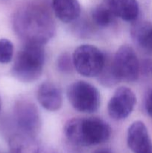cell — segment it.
<instances>
[{"label":"cell","instance_id":"cell-1","mask_svg":"<svg viewBox=\"0 0 152 153\" xmlns=\"http://www.w3.org/2000/svg\"><path fill=\"white\" fill-rule=\"evenodd\" d=\"M13 28L25 43L44 45L56 32L49 10L38 4H28L18 10L13 17Z\"/></svg>","mask_w":152,"mask_h":153},{"label":"cell","instance_id":"cell-2","mask_svg":"<svg viewBox=\"0 0 152 153\" xmlns=\"http://www.w3.org/2000/svg\"><path fill=\"white\" fill-rule=\"evenodd\" d=\"M64 133L74 144L89 146L107 141L111 128L107 122L98 117L73 118L65 124Z\"/></svg>","mask_w":152,"mask_h":153},{"label":"cell","instance_id":"cell-3","mask_svg":"<svg viewBox=\"0 0 152 153\" xmlns=\"http://www.w3.org/2000/svg\"><path fill=\"white\" fill-rule=\"evenodd\" d=\"M45 49L43 45L25 43L16 55L12 73L18 80L32 82L40 77L44 66Z\"/></svg>","mask_w":152,"mask_h":153},{"label":"cell","instance_id":"cell-4","mask_svg":"<svg viewBox=\"0 0 152 153\" xmlns=\"http://www.w3.org/2000/svg\"><path fill=\"white\" fill-rule=\"evenodd\" d=\"M72 57L74 68L85 77L98 76L106 62L104 53L96 46L89 44L79 46Z\"/></svg>","mask_w":152,"mask_h":153},{"label":"cell","instance_id":"cell-5","mask_svg":"<svg viewBox=\"0 0 152 153\" xmlns=\"http://www.w3.org/2000/svg\"><path fill=\"white\" fill-rule=\"evenodd\" d=\"M67 97L77 111L93 113L100 106V94L97 88L85 81H76L68 87Z\"/></svg>","mask_w":152,"mask_h":153},{"label":"cell","instance_id":"cell-6","mask_svg":"<svg viewBox=\"0 0 152 153\" xmlns=\"http://www.w3.org/2000/svg\"><path fill=\"white\" fill-rule=\"evenodd\" d=\"M115 76L119 82H133L139 76L140 65L135 51L128 45L122 46L111 61Z\"/></svg>","mask_w":152,"mask_h":153},{"label":"cell","instance_id":"cell-7","mask_svg":"<svg viewBox=\"0 0 152 153\" xmlns=\"http://www.w3.org/2000/svg\"><path fill=\"white\" fill-rule=\"evenodd\" d=\"M137 98L132 90L127 87H120L113 94L107 105L109 116L114 120H122L133 111Z\"/></svg>","mask_w":152,"mask_h":153},{"label":"cell","instance_id":"cell-8","mask_svg":"<svg viewBox=\"0 0 152 153\" xmlns=\"http://www.w3.org/2000/svg\"><path fill=\"white\" fill-rule=\"evenodd\" d=\"M14 114L19 129L29 135H34L38 132L41 126V119L35 105L27 101L19 102L15 106Z\"/></svg>","mask_w":152,"mask_h":153},{"label":"cell","instance_id":"cell-9","mask_svg":"<svg viewBox=\"0 0 152 153\" xmlns=\"http://www.w3.org/2000/svg\"><path fill=\"white\" fill-rule=\"evenodd\" d=\"M127 143L134 153H152L151 140L146 126L142 121H135L130 126Z\"/></svg>","mask_w":152,"mask_h":153},{"label":"cell","instance_id":"cell-10","mask_svg":"<svg viewBox=\"0 0 152 153\" xmlns=\"http://www.w3.org/2000/svg\"><path fill=\"white\" fill-rule=\"evenodd\" d=\"M37 97L42 107L50 111L59 110L63 105L62 92L52 82H46L41 84L37 91Z\"/></svg>","mask_w":152,"mask_h":153},{"label":"cell","instance_id":"cell-11","mask_svg":"<svg viewBox=\"0 0 152 153\" xmlns=\"http://www.w3.org/2000/svg\"><path fill=\"white\" fill-rule=\"evenodd\" d=\"M106 4L116 17L127 22L137 20L139 7L137 0H107Z\"/></svg>","mask_w":152,"mask_h":153},{"label":"cell","instance_id":"cell-12","mask_svg":"<svg viewBox=\"0 0 152 153\" xmlns=\"http://www.w3.org/2000/svg\"><path fill=\"white\" fill-rule=\"evenodd\" d=\"M131 35L138 47L152 53V23L148 21H138L132 25Z\"/></svg>","mask_w":152,"mask_h":153},{"label":"cell","instance_id":"cell-13","mask_svg":"<svg viewBox=\"0 0 152 153\" xmlns=\"http://www.w3.org/2000/svg\"><path fill=\"white\" fill-rule=\"evenodd\" d=\"M52 7L55 16L65 23L76 20L80 14L78 0H52Z\"/></svg>","mask_w":152,"mask_h":153},{"label":"cell","instance_id":"cell-14","mask_svg":"<svg viewBox=\"0 0 152 153\" xmlns=\"http://www.w3.org/2000/svg\"><path fill=\"white\" fill-rule=\"evenodd\" d=\"M116 17V16L107 4L98 6L92 10V13L93 22L101 28H105L111 25Z\"/></svg>","mask_w":152,"mask_h":153},{"label":"cell","instance_id":"cell-15","mask_svg":"<svg viewBox=\"0 0 152 153\" xmlns=\"http://www.w3.org/2000/svg\"><path fill=\"white\" fill-rule=\"evenodd\" d=\"M13 45L6 38L0 39V64H8L13 58Z\"/></svg>","mask_w":152,"mask_h":153},{"label":"cell","instance_id":"cell-16","mask_svg":"<svg viewBox=\"0 0 152 153\" xmlns=\"http://www.w3.org/2000/svg\"><path fill=\"white\" fill-rule=\"evenodd\" d=\"M73 66L72 57L68 53H63L59 56L58 59V69L59 71L63 73H70L72 70Z\"/></svg>","mask_w":152,"mask_h":153},{"label":"cell","instance_id":"cell-17","mask_svg":"<svg viewBox=\"0 0 152 153\" xmlns=\"http://www.w3.org/2000/svg\"><path fill=\"white\" fill-rule=\"evenodd\" d=\"M145 110L147 111L148 114L152 117V90L148 94L145 100Z\"/></svg>","mask_w":152,"mask_h":153},{"label":"cell","instance_id":"cell-18","mask_svg":"<svg viewBox=\"0 0 152 153\" xmlns=\"http://www.w3.org/2000/svg\"><path fill=\"white\" fill-rule=\"evenodd\" d=\"M95 153H112L110 150L108 149H98Z\"/></svg>","mask_w":152,"mask_h":153},{"label":"cell","instance_id":"cell-19","mask_svg":"<svg viewBox=\"0 0 152 153\" xmlns=\"http://www.w3.org/2000/svg\"><path fill=\"white\" fill-rule=\"evenodd\" d=\"M1 98H0V111H1Z\"/></svg>","mask_w":152,"mask_h":153}]
</instances>
